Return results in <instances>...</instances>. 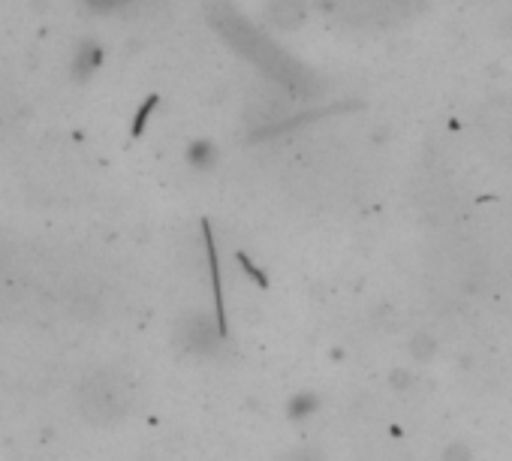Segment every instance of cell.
<instances>
[{
    "label": "cell",
    "mask_w": 512,
    "mask_h": 461,
    "mask_svg": "<svg viewBox=\"0 0 512 461\" xmlns=\"http://www.w3.org/2000/svg\"><path fill=\"white\" fill-rule=\"evenodd\" d=\"M214 16H217V28L229 37V43H232L241 55H247L256 67L266 70L272 79H278V82H284L287 88L305 94V88H308V73H305L293 58H287L278 46H272L260 31H253L250 25H244V19H238V16L229 13L226 7H220Z\"/></svg>",
    "instance_id": "1"
},
{
    "label": "cell",
    "mask_w": 512,
    "mask_h": 461,
    "mask_svg": "<svg viewBox=\"0 0 512 461\" xmlns=\"http://www.w3.org/2000/svg\"><path fill=\"white\" fill-rule=\"evenodd\" d=\"M317 410V398L314 395H299L296 401H290V416H308V413H314Z\"/></svg>",
    "instance_id": "2"
}]
</instances>
